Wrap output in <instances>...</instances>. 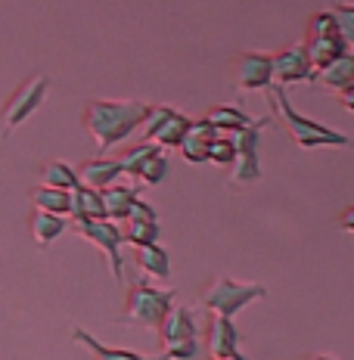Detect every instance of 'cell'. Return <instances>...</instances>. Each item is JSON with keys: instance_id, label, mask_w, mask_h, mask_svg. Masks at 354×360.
I'll return each mask as SVG.
<instances>
[{"instance_id": "32", "label": "cell", "mask_w": 354, "mask_h": 360, "mask_svg": "<svg viewBox=\"0 0 354 360\" xmlns=\"http://www.w3.org/2000/svg\"><path fill=\"white\" fill-rule=\"evenodd\" d=\"M339 227H342L345 233H354V205H348L342 214H339Z\"/></svg>"}, {"instance_id": "24", "label": "cell", "mask_w": 354, "mask_h": 360, "mask_svg": "<svg viewBox=\"0 0 354 360\" xmlns=\"http://www.w3.org/2000/svg\"><path fill=\"white\" fill-rule=\"evenodd\" d=\"M41 180H44L47 186H56V190H69V193L81 184V180H78V171H75L69 162H59V159L44 165V168H41Z\"/></svg>"}, {"instance_id": "26", "label": "cell", "mask_w": 354, "mask_h": 360, "mask_svg": "<svg viewBox=\"0 0 354 360\" xmlns=\"http://www.w3.org/2000/svg\"><path fill=\"white\" fill-rule=\"evenodd\" d=\"M165 174H168V155H165V149L156 146L153 153L140 162L134 180H143L146 186H156V184H162V180H165Z\"/></svg>"}, {"instance_id": "17", "label": "cell", "mask_w": 354, "mask_h": 360, "mask_svg": "<svg viewBox=\"0 0 354 360\" xmlns=\"http://www.w3.org/2000/svg\"><path fill=\"white\" fill-rule=\"evenodd\" d=\"M193 118H187V115H180V112L171 106L168 112H165V118L159 122V127L153 131V137L146 140V143H156L159 149H177L180 143H184V137H187V127H190Z\"/></svg>"}, {"instance_id": "31", "label": "cell", "mask_w": 354, "mask_h": 360, "mask_svg": "<svg viewBox=\"0 0 354 360\" xmlns=\"http://www.w3.org/2000/svg\"><path fill=\"white\" fill-rule=\"evenodd\" d=\"M127 221H159V214H156V208L149 205V202L137 199L131 208V214H127Z\"/></svg>"}, {"instance_id": "20", "label": "cell", "mask_w": 354, "mask_h": 360, "mask_svg": "<svg viewBox=\"0 0 354 360\" xmlns=\"http://www.w3.org/2000/svg\"><path fill=\"white\" fill-rule=\"evenodd\" d=\"M100 193H103V205H106V217L109 221H115V224L127 221L134 202L140 199L137 190H134V186H125V184H112V186H106V190H100Z\"/></svg>"}, {"instance_id": "1", "label": "cell", "mask_w": 354, "mask_h": 360, "mask_svg": "<svg viewBox=\"0 0 354 360\" xmlns=\"http://www.w3.org/2000/svg\"><path fill=\"white\" fill-rule=\"evenodd\" d=\"M149 115V103L140 100H87L81 112V124L94 137L96 153H109L127 140L134 131H140Z\"/></svg>"}, {"instance_id": "36", "label": "cell", "mask_w": 354, "mask_h": 360, "mask_svg": "<svg viewBox=\"0 0 354 360\" xmlns=\"http://www.w3.org/2000/svg\"><path fill=\"white\" fill-rule=\"evenodd\" d=\"M208 360H227V357H208Z\"/></svg>"}, {"instance_id": "35", "label": "cell", "mask_w": 354, "mask_h": 360, "mask_svg": "<svg viewBox=\"0 0 354 360\" xmlns=\"http://www.w3.org/2000/svg\"><path fill=\"white\" fill-rule=\"evenodd\" d=\"M227 360H248V357H246V354H239V351H233V354H230Z\"/></svg>"}, {"instance_id": "27", "label": "cell", "mask_w": 354, "mask_h": 360, "mask_svg": "<svg viewBox=\"0 0 354 360\" xmlns=\"http://www.w3.org/2000/svg\"><path fill=\"white\" fill-rule=\"evenodd\" d=\"M206 159L212 165H221V168H230L233 159H236V149H233V140L224 137V134H217V137L208 143L206 149Z\"/></svg>"}, {"instance_id": "8", "label": "cell", "mask_w": 354, "mask_h": 360, "mask_svg": "<svg viewBox=\"0 0 354 360\" xmlns=\"http://www.w3.org/2000/svg\"><path fill=\"white\" fill-rule=\"evenodd\" d=\"M75 233L106 255L112 280H118V283L125 280V255H122L125 236L115 221H109V217H100V221H75Z\"/></svg>"}, {"instance_id": "15", "label": "cell", "mask_w": 354, "mask_h": 360, "mask_svg": "<svg viewBox=\"0 0 354 360\" xmlns=\"http://www.w3.org/2000/svg\"><path fill=\"white\" fill-rule=\"evenodd\" d=\"M78 171V180L84 186H94V190H106V186L112 184H118V177L125 174L122 171V162L118 159H87L81 168H75Z\"/></svg>"}, {"instance_id": "5", "label": "cell", "mask_w": 354, "mask_h": 360, "mask_svg": "<svg viewBox=\"0 0 354 360\" xmlns=\"http://www.w3.org/2000/svg\"><path fill=\"white\" fill-rule=\"evenodd\" d=\"M274 118H252L246 127L239 131H230V140H233V149H236V159L230 165V184H255L261 180V155H258V146H261V127H267Z\"/></svg>"}, {"instance_id": "14", "label": "cell", "mask_w": 354, "mask_h": 360, "mask_svg": "<svg viewBox=\"0 0 354 360\" xmlns=\"http://www.w3.org/2000/svg\"><path fill=\"white\" fill-rule=\"evenodd\" d=\"M72 339L78 345H84L90 354H94V360H168L165 354L149 357V354H137V351H131V348H112V345H103L96 335H90L87 329H81V326H72Z\"/></svg>"}, {"instance_id": "11", "label": "cell", "mask_w": 354, "mask_h": 360, "mask_svg": "<svg viewBox=\"0 0 354 360\" xmlns=\"http://www.w3.org/2000/svg\"><path fill=\"white\" fill-rule=\"evenodd\" d=\"M239 342H243V335H239V329L230 317H217V314L208 317V329H206L208 357H230L233 351H239Z\"/></svg>"}, {"instance_id": "28", "label": "cell", "mask_w": 354, "mask_h": 360, "mask_svg": "<svg viewBox=\"0 0 354 360\" xmlns=\"http://www.w3.org/2000/svg\"><path fill=\"white\" fill-rule=\"evenodd\" d=\"M329 13H333L339 32H342V41L348 44V50L354 53V4H333Z\"/></svg>"}, {"instance_id": "21", "label": "cell", "mask_w": 354, "mask_h": 360, "mask_svg": "<svg viewBox=\"0 0 354 360\" xmlns=\"http://www.w3.org/2000/svg\"><path fill=\"white\" fill-rule=\"evenodd\" d=\"M134 264L140 267V274L156 276V280H165L171 274V255L165 245H140L137 255H134Z\"/></svg>"}, {"instance_id": "7", "label": "cell", "mask_w": 354, "mask_h": 360, "mask_svg": "<svg viewBox=\"0 0 354 360\" xmlns=\"http://www.w3.org/2000/svg\"><path fill=\"white\" fill-rule=\"evenodd\" d=\"M348 50V44L342 41V32H339L336 19L329 10L317 13L311 22H308V41H305V53L308 63H311V72L317 75L323 65H329L336 56H342ZM311 75V78H314Z\"/></svg>"}, {"instance_id": "25", "label": "cell", "mask_w": 354, "mask_h": 360, "mask_svg": "<svg viewBox=\"0 0 354 360\" xmlns=\"http://www.w3.org/2000/svg\"><path fill=\"white\" fill-rule=\"evenodd\" d=\"M206 122L215 127V131H239V127H246L252 118L246 115L239 106H212L206 115Z\"/></svg>"}, {"instance_id": "22", "label": "cell", "mask_w": 354, "mask_h": 360, "mask_svg": "<svg viewBox=\"0 0 354 360\" xmlns=\"http://www.w3.org/2000/svg\"><path fill=\"white\" fill-rule=\"evenodd\" d=\"M28 224H32V236L41 249L50 243H56V239L69 230V221H65L63 214H50V212H41V208H34V214Z\"/></svg>"}, {"instance_id": "3", "label": "cell", "mask_w": 354, "mask_h": 360, "mask_svg": "<svg viewBox=\"0 0 354 360\" xmlns=\"http://www.w3.org/2000/svg\"><path fill=\"white\" fill-rule=\"evenodd\" d=\"M265 295H267V289L258 286V283H239V280H230V276H215V280H208L206 289L199 292V304L206 307L208 314L233 320L239 311H246L248 304Z\"/></svg>"}, {"instance_id": "18", "label": "cell", "mask_w": 354, "mask_h": 360, "mask_svg": "<svg viewBox=\"0 0 354 360\" xmlns=\"http://www.w3.org/2000/svg\"><path fill=\"white\" fill-rule=\"evenodd\" d=\"M75 221H100L106 217V205H103V193L94 190V186L78 184L72 190V212Z\"/></svg>"}, {"instance_id": "16", "label": "cell", "mask_w": 354, "mask_h": 360, "mask_svg": "<svg viewBox=\"0 0 354 360\" xmlns=\"http://www.w3.org/2000/svg\"><path fill=\"white\" fill-rule=\"evenodd\" d=\"M311 81H317V84H323L327 90H333V94H342V90L354 87V53L345 50V53L336 56L329 65H323Z\"/></svg>"}, {"instance_id": "4", "label": "cell", "mask_w": 354, "mask_h": 360, "mask_svg": "<svg viewBox=\"0 0 354 360\" xmlns=\"http://www.w3.org/2000/svg\"><path fill=\"white\" fill-rule=\"evenodd\" d=\"M177 292L175 289H156L146 280H134L127 289V302H125V317L122 323H137L146 329H156L165 320V314L171 311Z\"/></svg>"}, {"instance_id": "33", "label": "cell", "mask_w": 354, "mask_h": 360, "mask_svg": "<svg viewBox=\"0 0 354 360\" xmlns=\"http://www.w3.org/2000/svg\"><path fill=\"white\" fill-rule=\"evenodd\" d=\"M339 100H342V106L351 112L354 115V87H348V90H342V94H339Z\"/></svg>"}, {"instance_id": "6", "label": "cell", "mask_w": 354, "mask_h": 360, "mask_svg": "<svg viewBox=\"0 0 354 360\" xmlns=\"http://www.w3.org/2000/svg\"><path fill=\"white\" fill-rule=\"evenodd\" d=\"M47 94H50V78H47V75H32L28 81H22V84L10 94V100L4 103V109H0L4 137H10L16 127L25 124L28 118H32L34 112L44 106Z\"/></svg>"}, {"instance_id": "30", "label": "cell", "mask_w": 354, "mask_h": 360, "mask_svg": "<svg viewBox=\"0 0 354 360\" xmlns=\"http://www.w3.org/2000/svg\"><path fill=\"white\" fill-rule=\"evenodd\" d=\"M162 354L168 360H193L199 354V339H187V342H175V345H165Z\"/></svg>"}, {"instance_id": "23", "label": "cell", "mask_w": 354, "mask_h": 360, "mask_svg": "<svg viewBox=\"0 0 354 360\" xmlns=\"http://www.w3.org/2000/svg\"><path fill=\"white\" fill-rule=\"evenodd\" d=\"M122 236L134 249H140V245H156L162 239V224L159 221H127V227H122Z\"/></svg>"}, {"instance_id": "2", "label": "cell", "mask_w": 354, "mask_h": 360, "mask_svg": "<svg viewBox=\"0 0 354 360\" xmlns=\"http://www.w3.org/2000/svg\"><path fill=\"white\" fill-rule=\"evenodd\" d=\"M265 94H267L270 106L277 109V115H283L286 131H289V137L296 140V146H298V149H308V153H311V149H327V146H336V149H354V140L348 137V134L333 131V127L314 122V118H305L301 112L292 109L289 96H286V87L270 84Z\"/></svg>"}, {"instance_id": "19", "label": "cell", "mask_w": 354, "mask_h": 360, "mask_svg": "<svg viewBox=\"0 0 354 360\" xmlns=\"http://www.w3.org/2000/svg\"><path fill=\"white\" fill-rule=\"evenodd\" d=\"M28 199H32L34 208H41V212H50V214L69 217V212H72V193L69 190H56V186L37 184V186L28 190Z\"/></svg>"}, {"instance_id": "12", "label": "cell", "mask_w": 354, "mask_h": 360, "mask_svg": "<svg viewBox=\"0 0 354 360\" xmlns=\"http://www.w3.org/2000/svg\"><path fill=\"white\" fill-rule=\"evenodd\" d=\"M156 329H159L162 348H165V345H175V342L199 339V329H196L193 311H190V307H184V304H171V311L165 314V320Z\"/></svg>"}, {"instance_id": "9", "label": "cell", "mask_w": 354, "mask_h": 360, "mask_svg": "<svg viewBox=\"0 0 354 360\" xmlns=\"http://www.w3.org/2000/svg\"><path fill=\"white\" fill-rule=\"evenodd\" d=\"M233 75H236V84L243 94H258V90H267L274 84V63H270V53H258V50H246V53L236 56L233 63Z\"/></svg>"}, {"instance_id": "13", "label": "cell", "mask_w": 354, "mask_h": 360, "mask_svg": "<svg viewBox=\"0 0 354 360\" xmlns=\"http://www.w3.org/2000/svg\"><path fill=\"white\" fill-rule=\"evenodd\" d=\"M221 131H215L212 124L206 122V118H196V122H190V127H187V137H184V143H180V155H184L190 165H206V149L208 143L217 137Z\"/></svg>"}, {"instance_id": "29", "label": "cell", "mask_w": 354, "mask_h": 360, "mask_svg": "<svg viewBox=\"0 0 354 360\" xmlns=\"http://www.w3.org/2000/svg\"><path fill=\"white\" fill-rule=\"evenodd\" d=\"M153 149H156V143H146V140H143V143H137V146H131V149H127V153L122 155V159H118V162H122V171L134 177V174H137V168H140V162L146 159Z\"/></svg>"}, {"instance_id": "34", "label": "cell", "mask_w": 354, "mask_h": 360, "mask_svg": "<svg viewBox=\"0 0 354 360\" xmlns=\"http://www.w3.org/2000/svg\"><path fill=\"white\" fill-rule=\"evenodd\" d=\"M301 360H336V357H329V354H311V357H301Z\"/></svg>"}, {"instance_id": "10", "label": "cell", "mask_w": 354, "mask_h": 360, "mask_svg": "<svg viewBox=\"0 0 354 360\" xmlns=\"http://www.w3.org/2000/svg\"><path fill=\"white\" fill-rule=\"evenodd\" d=\"M274 63V84L277 87H289L298 81H311V63H308L305 44H292V47L280 50V53H270Z\"/></svg>"}]
</instances>
